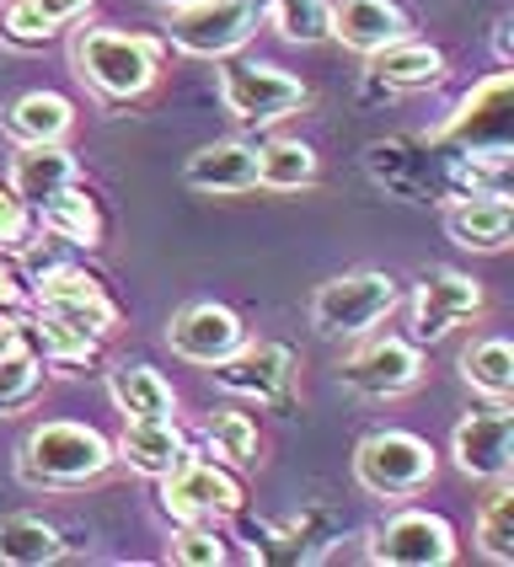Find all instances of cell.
I'll use <instances>...</instances> for the list:
<instances>
[{"label":"cell","mask_w":514,"mask_h":567,"mask_svg":"<svg viewBox=\"0 0 514 567\" xmlns=\"http://www.w3.org/2000/svg\"><path fill=\"white\" fill-rule=\"evenodd\" d=\"M0 128L11 145H60L75 134V102L60 92H28L0 113Z\"/></svg>","instance_id":"cb8c5ba5"},{"label":"cell","mask_w":514,"mask_h":567,"mask_svg":"<svg viewBox=\"0 0 514 567\" xmlns=\"http://www.w3.org/2000/svg\"><path fill=\"white\" fill-rule=\"evenodd\" d=\"M364 75L386 86V92H429V86H440L445 81V54L434 49V43H423V38H397V43H386L376 49L370 60H364Z\"/></svg>","instance_id":"44dd1931"},{"label":"cell","mask_w":514,"mask_h":567,"mask_svg":"<svg viewBox=\"0 0 514 567\" xmlns=\"http://www.w3.org/2000/svg\"><path fill=\"white\" fill-rule=\"evenodd\" d=\"M364 172L370 183L397 198V204H418V209H440L455 198V183H450V151L434 140V134H391V140H376L364 151Z\"/></svg>","instance_id":"3957f363"},{"label":"cell","mask_w":514,"mask_h":567,"mask_svg":"<svg viewBox=\"0 0 514 567\" xmlns=\"http://www.w3.org/2000/svg\"><path fill=\"white\" fill-rule=\"evenodd\" d=\"M241 343H247V321L220 300H193L166 321V348L183 364H198V370L220 364L225 353H236Z\"/></svg>","instance_id":"2e32d148"},{"label":"cell","mask_w":514,"mask_h":567,"mask_svg":"<svg viewBox=\"0 0 514 567\" xmlns=\"http://www.w3.org/2000/svg\"><path fill=\"white\" fill-rule=\"evenodd\" d=\"M209 380L230 396H241V402L285 412L295 402V391H300V359L285 343H253L247 338L236 353H225L220 364H209Z\"/></svg>","instance_id":"30bf717a"},{"label":"cell","mask_w":514,"mask_h":567,"mask_svg":"<svg viewBox=\"0 0 514 567\" xmlns=\"http://www.w3.org/2000/svg\"><path fill=\"white\" fill-rule=\"evenodd\" d=\"M107 402L124 417H177V391L151 364H113L107 370Z\"/></svg>","instance_id":"484cf974"},{"label":"cell","mask_w":514,"mask_h":567,"mask_svg":"<svg viewBox=\"0 0 514 567\" xmlns=\"http://www.w3.org/2000/svg\"><path fill=\"white\" fill-rule=\"evenodd\" d=\"M28 348L43 359V370H60V375H81L86 364L96 359L102 338L75 327V321H60V316H43L32 311L28 316Z\"/></svg>","instance_id":"d4e9b609"},{"label":"cell","mask_w":514,"mask_h":567,"mask_svg":"<svg viewBox=\"0 0 514 567\" xmlns=\"http://www.w3.org/2000/svg\"><path fill=\"white\" fill-rule=\"evenodd\" d=\"M166 557L183 567H220L225 557H230V546H225V536L215 530V525H177V536H172V546H166Z\"/></svg>","instance_id":"e575fe53"},{"label":"cell","mask_w":514,"mask_h":567,"mask_svg":"<svg viewBox=\"0 0 514 567\" xmlns=\"http://www.w3.org/2000/svg\"><path fill=\"white\" fill-rule=\"evenodd\" d=\"M32 225L49 230V241L75 247V252L102 247V209H96L92 188H81V177H75L70 188H60L54 198H43V204L32 209Z\"/></svg>","instance_id":"603a6c76"},{"label":"cell","mask_w":514,"mask_h":567,"mask_svg":"<svg viewBox=\"0 0 514 567\" xmlns=\"http://www.w3.org/2000/svg\"><path fill=\"white\" fill-rule=\"evenodd\" d=\"M327 38L343 43L349 54L370 60L376 49L408 38V11L397 0H332L327 11Z\"/></svg>","instance_id":"ac0fdd59"},{"label":"cell","mask_w":514,"mask_h":567,"mask_svg":"<svg viewBox=\"0 0 514 567\" xmlns=\"http://www.w3.org/2000/svg\"><path fill=\"white\" fill-rule=\"evenodd\" d=\"M70 557V540L43 514H6L0 519V563L6 567H54Z\"/></svg>","instance_id":"4316f807"},{"label":"cell","mask_w":514,"mask_h":567,"mask_svg":"<svg viewBox=\"0 0 514 567\" xmlns=\"http://www.w3.org/2000/svg\"><path fill=\"white\" fill-rule=\"evenodd\" d=\"M268 11V28L279 32L285 43H327V11L332 0H263Z\"/></svg>","instance_id":"1f68e13d"},{"label":"cell","mask_w":514,"mask_h":567,"mask_svg":"<svg viewBox=\"0 0 514 567\" xmlns=\"http://www.w3.org/2000/svg\"><path fill=\"white\" fill-rule=\"evenodd\" d=\"M445 236L461 252H504L514 236V204L510 193H477V198H450Z\"/></svg>","instance_id":"d6986e66"},{"label":"cell","mask_w":514,"mask_h":567,"mask_svg":"<svg viewBox=\"0 0 514 567\" xmlns=\"http://www.w3.org/2000/svg\"><path fill=\"white\" fill-rule=\"evenodd\" d=\"M450 455L455 472L472 482H504L514 472V408L510 402H487V408L466 412L450 434Z\"/></svg>","instance_id":"9a60e30c"},{"label":"cell","mask_w":514,"mask_h":567,"mask_svg":"<svg viewBox=\"0 0 514 567\" xmlns=\"http://www.w3.org/2000/svg\"><path fill=\"white\" fill-rule=\"evenodd\" d=\"M317 177H321V161H317V151H311L306 140H285V134H274V140H263V145H257V188L306 193V188H317Z\"/></svg>","instance_id":"83f0119b"},{"label":"cell","mask_w":514,"mask_h":567,"mask_svg":"<svg viewBox=\"0 0 514 567\" xmlns=\"http://www.w3.org/2000/svg\"><path fill=\"white\" fill-rule=\"evenodd\" d=\"M370 563L381 567H450L461 557V540H455V525L434 508H397L386 514L381 525L364 540Z\"/></svg>","instance_id":"9c48e42d"},{"label":"cell","mask_w":514,"mask_h":567,"mask_svg":"<svg viewBox=\"0 0 514 567\" xmlns=\"http://www.w3.org/2000/svg\"><path fill=\"white\" fill-rule=\"evenodd\" d=\"M482 311H487L482 279L461 274V268H429L413 289V306H408V316H413V343L418 348L445 343L455 327H472Z\"/></svg>","instance_id":"4fadbf2b"},{"label":"cell","mask_w":514,"mask_h":567,"mask_svg":"<svg viewBox=\"0 0 514 567\" xmlns=\"http://www.w3.org/2000/svg\"><path fill=\"white\" fill-rule=\"evenodd\" d=\"M81 177L75 166V151L70 145H17L11 151V166H6V188L17 193L28 209H38L43 198H54L60 188H70Z\"/></svg>","instance_id":"ffe728a7"},{"label":"cell","mask_w":514,"mask_h":567,"mask_svg":"<svg viewBox=\"0 0 514 567\" xmlns=\"http://www.w3.org/2000/svg\"><path fill=\"white\" fill-rule=\"evenodd\" d=\"M510 92H514V75L510 64H498L487 81H477L472 92L455 102L440 128H429L445 151H504L510 145Z\"/></svg>","instance_id":"5bb4252c"},{"label":"cell","mask_w":514,"mask_h":567,"mask_svg":"<svg viewBox=\"0 0 514 567\" xmlns=\"http://www.w3.org/2000/svg\"><path fill=\"white\" fill-rule=\"evenodd\" d=\"M493 54H498V64L514 60V49H510V22H498V32H493Z\"/></svg>","instance_id":"ab89813d"},{"label":"cell","mask_w":514,"mask_h":567,"mask_svg":"<svg viewBox=\"0 0 514 567\" xmlns=\"http://www.w3.org/2000/svg\"><path fill=\"white\" fill-rule=\"evenodd\" d=\"M418 380H423V348L413 338H391V332L386 338L364 332V343L338 364V385L364 402H397L418 391Z\"/></svg>","instance_id":"8fae6325"},{"label":"cell","mask_w":514,"mask_h":567,"mask_svg":"<svg viewBox=\"0 0 514 567\" xmlns=\"http://www.w3.org/2000/svg\"><path fill=\"white\" fill-rule=\"evenodd\" d=\"M397 306H402V284L391 279L386 268H349V274H338V279L317 284L306 316H311L317 338H327V343H353V338L376 332Z\"/></svg>","instance_id":"277c9868"},{"label":"cell","mask_w":514,"mask_h":567,"mask_svg":"<svg viewBox=\"0 0 514 567\" xmlns=\"http://www.w3.org/2000/svg\"><path fill=\"white\" fill-rule=\"evenodd\" d=\"M183 429H177V417H124V434L113 440V461H124L128 472L140 476H166L177 461H183Z\"/></svg>","instance_id":"7402d4cb"},{"label":"cell","mask_w":514,"mask_h":567,"mask_svg":"<svg viewBox=\"0 0 514 567\" xmlns=\"http://www.w3.org/2000/svg\"><path fill=\"white\" fill-rule=\"evenodd\" d=\"M183 188L204 198H241L257 188V145L253 140H215L183 161Z\"/></svg>","instance_id":"e0dca14e"},{"label":"cell","mask_w":514,"mask_h":567,"mask_svg":"<svg viewBox=\"0 0 514 567\" xmlns=\"http://www.w3.org/2000/svg\"><path fill=\"white\" fill-rule=\"evenodd\" d=\"M107 466H113V440L70 417H49L17 444V476L32 493H81Z\"/></svg>","instance_id":"7a4b0ae2"},{"label":"cell","mask_w":514,"mask_h":567,"mask_svg":"<svg viewBox=\"0 0 514 567\" xmlns=\"http://www.w3.org/2000/svg\"><path fill=\"white\" fill-rule=\"evenodd\" d=\"M268 28L263 0H193L177 6L166 22V49L188 54V60H230Z\"/></svg>","instance_id":"ba28073f"},{"label":"cell","mask_w":514,"mask_h":567,"mask_svg":"<svg viewBox=\"0 0 514 567\" xmlns=\"http://www.w3.org/2000/svg\"><path fill=\"white\" fill-rule=\"evenodd\" d=\"M32 241V209L11 188H0V252H28Z\"/></svg>","instance_id":"d590c367"},{"label":"cell","mask_w":514,"mask_h":567,"mask_svg":"<svg viewBox=\"0 0 514 567\" xmlns=\"http://www.w3.org/2000/svg\"><path fill=\"white\" fill-rule=\"evenodd\" d=\"M151 6H161V11H177V6H193V0H151Z\"/></svg>","instance_id":"60d3db41"},{"label":"cell","mask_w":514,"mask_h":567,"mask_svg":"<svg viewBox=\"0 0 514 567\" xmlns=\"http://www.w3.org/2000/svg\"><path fill=\"white\" fill-rule=\"evenodd\" d=\"M32 284V311L43 316H60V321H75V327H86L96 338H107L113 327H119V306H113V295L102 289L92 268H81V262H49V268H38L28 274Z\"/></svg>","instance_id":"7c38bea8"},{"label":"cell","mask_w":514,"mask_h":567,"mask_svg":"<svg viewBox=\"0 0 514 567\" xmlns=\"http://www.w3.org/2000/svg\"><path fill=\"white\" fill-rule=\"evenodd\" d=\"M461 380L482 402H510L514 396V348L510 338H477L461 353Z\"/></svg>","instance_id":"f546056e"},{"label":"cell","mask_w":514,"mask_h":567,"mask_svg":"<svg viewBox=\"0 0 514 567\" xmlns=\"http://www.w3.org/2000/svg\"><path fill=\"white\" fill-rule=\"evenodd\" d=\"M32 11L43 17V22H54V28H70V22H81L86 11H92V0H28Z\"/></svg>","instance_id":"8d00e7d4"},{"label":"cell","mask_w":514,"mask_h":567,"mask_svg":"<svg viewBox=\"0 0 514 567\" xmlns=\"http://www.w3.org/2000/svg\"><path fill=\"white\" fill-rule=\"evenodd\" d=\"M43 396V359L22 348L11 359H0V417H17Z\"/></svg>","instance_id":"d6a6232c"},{"label":"cell","mask_w":514,"mask_h":567,"mask_svg":"<svg viewBox=\"0 0 514 567\" xmlns=\"http://www.w3.org/2000/svg\"><path fill=\"white\" fill-rule=\"evenodd\" d=\"M477 551L487 563L514 567V487L504 482H487V498L477 508Z\"/></svg>","instance_id":"4dcf8cb0"},{"label":"cell","mask_w":514,"mask_h":567,"mask_svg":"<svg viewBox=\"0 0 514 567\" xmlns=\"http://www.w3.org/2000/svg\"><path fill=\"white\" fill-rule=\"evenodd\" d=\"M434 472H440V455L413 429H376L353 444V482L386 504H402V498L423 493L434 482Z\"/></svg>","instance_id":"8992f818"},{"label":"cell","mask_w":514,"mask_h":567,"mask_svg":"<svg viewBox=\"0 0 514 567\" xmlns=\"http://www.w3.org/2000/svg\"><path fill=\"white\" fill-rule=\"evenodd\" d=\"M161 487V514L172 525H220V519H236L247 508V493L230 466H220L215 455H198V450H183V461L166 476H156Z\"/></svg>","instance_id":"52a82bcc"},{"label":"cell","mask_w":514,"mask_h":567,"mask_svg":"<svg viewBox=\"0 0 514 567\" xmlns=\"http://www.w3.org/2000/svg\"><path fill=\"white\" fill-rule=\"evenodd\" d=\"M166 38L124 28H81L70 38V70L75 81L102 102H140L161 81Z\"/></svg>","instance_id":"6da1fadb"},{"label":"cell","mask_w":514,"mask_h":567,"mask_svg":"<svg viewBox=\"0 0 514 567\" xmlns=\"http://www.w3.org/2000/svg\"><path fill=\"white\" fill-rule=\"evenodd\" d=\"M22 300H28V284L17 274V262L0 257V311H11V306H22Z\"/></svg>","instance_id":"f35d334b"},{"label":"cell","mask_w":514,"mask_h":567,"mask_svg":"<svg viewBox=\"0 0 514 567\" xmlns=\"http://www.w3.org/2000/svg\"><path fill=\"white\" fill-rule=\"evenodd\" d=\"M22 348H28V316L11 306V311H0V359H11Z\"/></svg>","instance_id":"74e56055"},{"label":"cell","mask_w":514,"mask_h":567,"mask_svg":"<svg viewBox=\"0 0 514 567\" xmlns=\"http://www.w3.org/2000/svg\"><path fill=\"white\" fill-rule=\"evenodd\" d=\"M54 38H60V28H54V22H43L28 0H6V6H0V43H6V49H17V54H38V49H49Z\"/></svg>","instance_id":"836d02e7"},{"label":"cell","mask_w":514,"mask_h":567,"mask_svg":"<svg viewBox=\"0 0 514 567\" xmlns=\"http://www.w3.org/2000/svg\"><path fill=\"white\" fill-rule=\"evenodd\" d=\"M215 64H220V75H215L220 107L241 128H274L311 107V86L300 75H289L285 64L247 60V54H230V60H215Z\"/></svg>","instance_id":"5b68a950"},{"label":"cell","mask_w":514,"mask_h":567,"mask_svg":"<svg viewBox=\"0 0 514 567\" xmlns=\"http://www.w3.org/2000/svg\"><path fill=\"white\" fill-rule=\"evenodd\" d=\"M204 450L230 466V472H253L263 461V440H257V423L253 412H236V408H215L204 417Z\"/></svg>","instance_id":"f1b7e54d"}]
</instances>
